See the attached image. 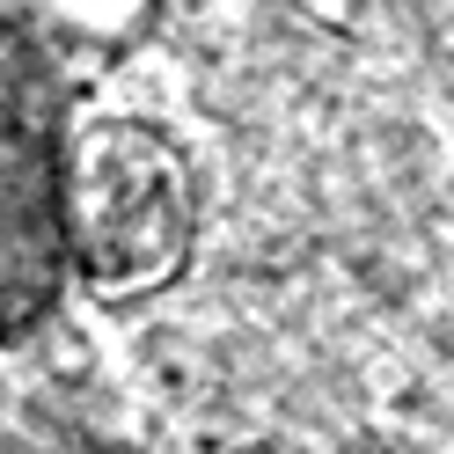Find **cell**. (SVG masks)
<instances>
[{
    "label": "cell",
    "mask_w": 454,
    "mask_h": 454,
    "mask_svg": "<svg viewBox=\"0 0 454 454\" xmlns=\"http://www.w3.org/2000/svg\"><path fill=\"white\" fill-rule=\"evenodd\" d=\"M67 242V168H51V96L8 22H0V337L51 301Z\"/></svg>",
    "instance_id": "cell-2"
},
{
    "label": "cell",
    "mask_w": 454,
    "mask_h": 454,
    "mask_svg": "<svg viewBox=\"0 0 454 454\" xmlns=\"http://www.w3.org/2000/svg\"><path fill=\"white\" fill-rule=\"evenodd\" d=\"M184 168L132 125H89L67 147V249L103 294H139L184 257Z\"/></svg>",
    "instance_id": "cell-1"
}]
</instances>
